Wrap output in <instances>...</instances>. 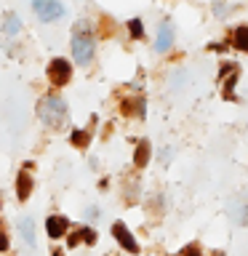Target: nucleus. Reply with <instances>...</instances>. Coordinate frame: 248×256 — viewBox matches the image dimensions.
I'll list each match as a JSON object with an SVG mask.
<instances>
[{
	"instance_id": "nucleus-1",
	"label": "nucleus",
	"mask_w": 248,
	"mask_h": 256,
	"mask_svg": "<svg viewBox=\"0 0 248 256\" xmlns=\"http://www.w3.org/2000/svg\"><path fill=\"white\" fill-rule=\"evenodd\" d=\"M38 115L40 120H43L46 126H51V128H59L64 123V118H67V102L62 99V96H43L38 104Z\"/></svg>"
},
{
	"instance_id": "nucleus-2",
	"label": "nucleus",
	"mask_w": 248,
	"mask_h": 256,
	"mask_svg": "<svg viewBox=\"0 0 248 256\" xmlns=\"http://www.w3.org/2000/svg\"><path fill=\"white\" fill-rule=\"evenodd\" d=\"M72 56H75L78 64H91L94 59V38L86 35V32H75V38H72Z\"/></svg>"
},
{
	"instance_id": "nucleus-3",
	"label": "nucleus",
	"mask_w": 248,
	"mask_h": 256,
	"mask_svg": "<svg viewBox=\"0 0 248 256\" xmlns=\"http://www.w3.org/2000/svg\"><path fill=\"white\" fill-rule=\"evenodd\" d=\"M227 216L238 227H248V195H235L227 203Z\"/></svg>"
},
{
	"instance_id": "nucleus-4",
	"label": "nucleus",
	"mask_w": 248,
	"mask_h": 256,
	"mask_svg": "<svg viewBox=\"0 0 248 256\" xmlns=\"http://www.w3.org/2000/svg\"><path fill=\"white\" fill-rule=\"evenodd\" d=\"M32 8H35L40 22H54L64 16V6L59 0H32Z\"/></svg>"
},
{
	"instance_id": "nucleus-5",
	"label": "nucleus",
	"mask_w": 248,
	"mask_h": 256,
	"mask_svg": "<svg viewBox=\"0 0 248 256\" xmlns=\"http://www.w3.org/2000/svg\"><path fill=\"white\" fill-rule=\"evenodd\" d=\"M48 78H51L54 86H67V80L72 78V67L67 59H54L51 67H48Z\"/></svg>"
},
{
	"instance_id": "nucleus-6",
	"label": "nucleus",
	"mask_w": 248,
	"mask_h": 256,
	"mask_svg": "<svg viewBox=\"0 0 248 256\" xmlns=\"http://www.w3.org/2000/svg\"><path fill=\"white\" fill-rule=\"evenodd\" d=\"M171 46H174V24L171 22H160L158 38H155V51L166 54V51H171Z\"/></svg>"
},
{
	"instance_id": "nucleus-7",
	"label": "nucleus",
	"mask_w": 248,
	"mask_h": 256,
	"mask_svg": "<svg viewBox=\"0 0 248 256\" xmlns=\"http://www.w3.org/2000/svg\"><path fill=\"white\" fill-rule=\"evenodd\" d=\"M112 235H115V240L120 246L126 248V251H131V254H139V243L134 240V235L128 232V227L123 222H115V227H112Z\"/></svg>"
},
{
	"instance_id": "nucleus-8",
	"label": "nucleus",
	"mask_w": 248,
	"mask_h": 256,
	"mask_svg": "<svg viewBox=\"0 0 248 256\" xmlns=\"http://www.w3.org/2000/svg\"><path fill=\"white\" fill-rule=\"evenodd\" d=\"M46 230H48L51 238H62L64 232H67V219H62V216H48Z\"/></svg>"
},
{
	"instance_id": "nucleus-9",
	"label": "nucleus",
	"mask_w": 248,
	"mask_h": 256,
	"mask_svg": "<svg viewBox=\"0 0 248 256\" xmlns=\"http://www.w3.org/2000/svg\"><path fill=\"white\" fill-rule=\"evenodd\" d=\"M232 46H235L238 51L248 54V24H240V27L232 32Z\"/></svg>"
},
{
	"instance_id": "nucleus-10",
	"label": "nucleus",
	"mask_w": 248,
	"mask_h": 256,
	"mask_svg": "<svg viewBox=\"0 0 248 256\" xmlns=\"http://www.w3.org/2000/svg\"><path fill=\"white\" fill-rule=\"evenodd\" d=\"M147 163H150V142H139L136 155H134V166L136 168H144Z\"/></svg>"
},
{
	"instance_id": "nucleus-11",
	"label": "nucleus",
	"mask_w": 248,
	"mask_h": 256,
	"mask_svg": "<svg viewBox=\"0 0 248 256\" xmlns=\"http://www.w3.org/2000/svg\"><path fill=\"white\" fill-rule=\"evenodd\" d=\"M19 232H22V238L27 240V246L35 248V224H32V219H24L19 224Z\"/></svg>"
},
{
	"instance_id": "nucleus-12",
	"label": "nucleus",
	"mask_w": 248,
	"mask_h": 256,
	"mask_svg": "<svg viewBox=\"0 0 248 256\" xmlns=\"http://www.w3.org/2000/svg\"><path fill=\"white\" fill-rule=\"evenodd\" d=\"M16 190H19V198H22V200L30 198V190H32L30 174H19V179H16Z\"/></svg>"
},
{
	"instance_id": "nucleus-13",
	"label": "nucleus",
	"mask_w": 248,
	"mask_h": 256,
	"mask_svg": "<svg viewBox=\"0 0 248 256\" xmlns=\"http://www.w3.org/2000/svg\"><path fill=\"white\" fill-rule=\"evenodd\" d=\"M19 30H22V22H19V16L8 14V16H6V24H3V32H6V35H16Z\"/></svg>"
},
{
	"instance_id": "nucleus-14",
	"label": "nucleus",
	"mask_w": 248,
	"mask_h": 256,
	"mask_svg": "<svg viewBox=\"0 0 248 256\" xmlns=\"http://www.w3.org/2000/svg\"><path fill=\"white\" fill-rule=\"evenodd\" d=\"M235 83H238V72H232L230 80H227V83H224V88H222L224 99H235Z\"/></svg>"
},
{
	"instance_id": "nucleus-15",
	"label": "nucleus",
	"mask_w": 248,
	"mask_h": 256,
	"mask_svg": "<svg viewBox=\"0 0 248 256\" xmlns=\"http://www.w3.org/2000/svg\"><path fill=\"white\" fill-rule=\"evenodd\" d=\"M128 32H131V38H144V24H142V19H131L128 22Z\"/></svg>"
},
{
	"instance_id": "nucleus-16",
	"label": "nucleus",
	"mask_w": 248,
	"mask_h": 256,
	"mask_svg": "<svg viewBox=\"0 0 248 256\" xmlns=\"http://www.w3.org/2000/svg\"><path fill=\"white\" fill-rule=\"evenodd\" d=\"M72 144H75V147H86L88 144V131H72Z\"/></svg>"
},
{
	"instance_id": "nucleus-17",
	"label": "nucleus",
	"mask_w": 248,
	"mask_h": 256,
	"mask_svg": "<svg viewBox=\"0 0 248 256\" xmlns=\"http://www.w3.org/2000/svg\"><path fill=\"white\" fill-rule=\"evenodd\" d=\"M214 14L219 16V19H224V16L230 14V6H224L222 0H216V3H214Z\"/></svg>"
},
{
	"instance_id": "nucleus-18",
	"label": "nucleus",
	"mask_w": 248,
	"mask_h": 256,
	"mask_svg": "<svg viewBox=\"0 0 248 256\" xmlns=\"http://www.w3.org/2000/svg\"><path fill=\"white\" fill-rule=\"evenodd\" d=\"M80 238H83V240H86V243H88V246H94V243H96V232H94L91 227H86V230H80Z\"/></svg>"
},
{
	"instance_id": "nucleus-19",
	"label": "nucleus",
	"mask_w": 248,
	"mask_h": 256,
	"mask_svg": "<svg viewBox=\"0 0 248 256\" xmlns=\"http://www.w3.org/2000/svg\"><path fill=\"white\" fill-rule=\"evenodd\" d=\"M182 256H200V251H198V246H190L187 251H182Z\"/></svg>"
},
{
	"instance_id": "nucleus-20",
	"label": "nucleus",
	"mask_w": 248,
	"mask_h": 256,
	"mask_svg": "<svg viewBox=\"0 0 248 256\" xmlns=\"http://www.w3.org/2000/svg\"><path fill=\"white\" fill-rule=\"evenodd\" d=\"M8 248V238H6V232H0V251H6Z\"/></svg>"
},
{
	"instance_id": "nucleus-21",
	"label": "nucleus",
	"mask_w": 248,
	"mask_h": 256,
	"mask_svg": "<svg viewBox=\"0 0 248 256\" xmlns=\"http://www.w3.org/2000/svg\"><path fill=\"white\" fill-rule=\"evenodd\" d=\"M80 240H83V238H80V232H75V235H72V238H70V246H78V243H80Z\"/></svg>"
}]
</instances>
